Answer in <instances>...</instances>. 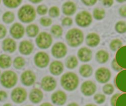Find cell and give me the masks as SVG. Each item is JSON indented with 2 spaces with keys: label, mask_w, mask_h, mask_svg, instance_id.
<instances>
[{
  "label": "cell",
  "mask_w": 126,
  "mask_h": 106,
  "mask_svg": "<svg viewBox=\"0 0 126 106\" xmlns=\"http://www.w3.org/2000/svg\"><path fill=\"white\" fill-rule=\"evenodd\" d=\"M62 86L67 91L75 90L79 84V78L76 74L68 72L63 75L61 79Z\"/></svg>",
  "instance_id": "cell-1"
},
{
  "label": "cell",
  "mask_w": 126,
  "mask_h": 106,
  "mask_svg": "<svg viewBox=\"0 0 126 106\" xmlns=\"http://www.w3.org/2000/svg\"><path fill=\"white\" fill-rule=\"evenodd\" d=\"M66 38L68 44L74 47L81 45L84 40L82 31L78 28H73L69 30L66 34Z\"/></svg>",
  "instance_id": "cell-2"
},
{
  "label": "cell",
  "mask_w": 126,
  "mask_h": 106,
  "mask_svg": "<svg viewBox=\"0 0 126 106\" xmlns=\"http://www.w3.org/2000/svg\"><path fill=\"white\" fill-rule=\"evenodd\" d=\"M35 11L30 5H25L21 8L18 12V17L21 22L28 23L32 22L35 18Z\"/></svg>",
  "instance_id": "cell-3"
},
{
  "label": "cell",
  "mask_w": 126,
  "mask_h": 106,
  "mask_svg": "<svg viewBox=\"0 0 126 106\" xmlns=\"http://www.w3.org/2000/svg\"><path fill=\"white\" fill-rule=\"evenodd\" d=\"M17 81V76L14 72L8 71L4 72L1 76V82L3 85L7 88L15 86Z\"/></svg>",
  "instance_id": "cell-4"
},
{
  "label": "cell",
  "mask_w": 126,
  "mask_h": 106,
  "mask_svg": "<svg viewBox=\"0 0 126 106\" xmlns=\"http://www.w3.org/2000/svg\"><path fill=\"white\" fill-rule=\"evenodd\" d=\"M52 41L51 36L46 32L41 33L36 39L37 46L41 49H47L51 45Z\"/></svg>",
  "instance_id": "cell-5"
},
{
  "label": "cell",
  "mask_w": 126,
  "mask_h": 106,
  "mask_svg": "<svg viewBox=\"0 0 126 106\" xmlns=\"http://www.w3.org/2000/svg\"><path fill=\"white\" fill-rule=\"evenodd\" d=\"M92 18L91 14L87 11H82L76 16V24L81 27H86L90 25Z\"/></svg>",
  "instance_id": "cell-6"
},
{
  "label": "cell",
  "mask_w": 126,
  "mask_h": 106,
  "mask_svg": "<svg viewBox=\"0 0 126 106\" xmlns=\"http://www.w3.org/2000/svg\"><path fill=\"white\" fill-rule=\"evenodd\" d=\"M67 48L65 44L62 42L56 43L51 49L52 54L57 58L64 57L67 54Z\"/></svg>",
  "instance_id": "cell-7"
},
{
  "label": "cell",
  "mask_w": 126,
  "mask_h": 106,
  "mask_svg": "<svg viewBox=\"0 0 126 106\" xmlns=\"http://www.w3.org/2000/svg\"><path fill=\"white\" fill-rule=\"evenodd\" d=\"M111 73L110 71L106 68H99L95 72L96 80L101 83L108 82L110 78Z\"/></svg>",
  "instance_id": "cell-8"
},
{
  "label": "cell",
  "mask_w": 126,
  "mask_h": 106,
  "mask_svg": "<svg viewBox=\"0 0 126 106\" xmlns=\"http://www.w3.org/2000/svg\"><path fill=\"white\" fill-rule=\"evenodd\" d=\"M12 100L16 103H21L26 99L27 93L22 88L18 87L14 89L11 94Z\"/></svg>",
  "instance_id": "cell-9"
},
{
  "label": "cell",
  "mask_w": 126,
  "mask_h": 106,
  "mask_svg": "<svg viewBox=\"0 0 126 106\" xmlns=\"http://www.w3.org/2000/svg\"><path fill=\"white\" fill-rule=\"evenodd\" d=\"M34 61L36 65L41 68L46 67L49 61L48 55L44 52H39L35 55Z\"/></svg>",
  "instance_id": "cell-10"
},
{
  "label": "cell",
  "mask_w": 126,
  "mask_h": 106,
  "mask_svg": "<svg viewBox=\"0 0 126 106\" xmlns=\"http://www.w3.org/2000/svg\"><path fill=\"white\" fill-rule=\"evenodd\" d=\"M96 90V85L91 81H87L82 83L81 91L85 96H91Z\"/></svg>",
  "instance_id": "cell-11"
},
{
  "label": "cell",
  "mask_w": 126,
  "mask_h": 106,
  "mask_svg": "<svg viewBox=\"0 0 126 106\" xmlns=\"http://www.w3.org/2000/svg\"><path fill=\"white\" fill-rule=\"evenodd\" d=\"M115 60L122 69L126 68V46L122 47L118 50Z\"/></svg>",
  "instance_id": "cell-12"
},
{
  "label": "cell",
  "mask_w": 126,
  "mask_h": 106,
  "mask_svg": "<svg viewBox=\"0 0 126 106\" xmlns=\"http://www.w3.org/2000/svg\"><path fill=\"white\" fill-rule=\"evenodd\" d=\"M116 86L119 90L126 92V70L121 71L116 77L115 79Z\"/></svg>",
  "instance_id": "cell-13"
},
{
  "label": "cell",
  "mask_w": 126,
  "mask_h": 106,
  "mask_svg": "<svg viewBox=\"0 0 126 106\" xmlns=\"http://www.w3.org/2000/svg\"><path fill=\"white\" fill-rule=\"evenodd\" d=\"M57 82L55 79L50 76H46L41 81V87L45 91H51L55 89Z\"/></svg>",
  "instance_id": "cell-14"
},
{
  "label": "cell",
  "mask_w": 126,
  "mask_h": 106,
  "mask_svg": "<svg viewBox=\"0 0 126 106\" xmlns=\"http://www.w3.org/2000/svg\"><path fill=\"white\" fill-rule=\"evenodd\" d=\"M67 100L66 93L62 91H57L51 95V101L54 104L59 106L65 104Z\"/></svg>",
  "instance_id": "cell-15"
},
{
  "label": "cell",
  "mask_w": 126,
  "mask_h": 106,
  "mask_svg": "<svg viewBox=\"0 0 126 106\" xmlns=\"http://www.w3.org/2000/svg\"><path fill=\"white\" fill-rule=\"evenodd\" d=\"M35 75L30 71L24 72L21 75V81L26 86H30L32 85L35 80Z\"/></svg>",
  "instance_id": "cell-16"
},
{
  "label": "cell",
  "mask_w": 126,
  "mask_h": 106,
  "mask_svg": "<svg viewBox=\"0 0 126 106\" xmlns=\"http://www.w3.org/2000/svg\"><path fill=\"white\" fill-rule=\"evenodd\" d=\"M10 33L12 36L15 39L22 38L24 34V28L23 26L19 23L14 24L10 29Z\"/></svg>",
  "instance_id": "cell-17"
},
{
  "label": "cell",
  "mask_w": 126,
  "mask_h": 106,
  "mask_svg": "<svg viewBox=\"0 0 126 106\" xmlns=\"http://www.w3.org/2000/svg\"><path fill=\"white\" fill-rule=\"evenodd\" d=\"M78 56L81 61L88 62L92 58V52L88 48L82 47L78 52Z\"/></svg>",
  "instance_id": "cell-18"
},
{
  "label": "cell",
  "mask_w": 126,
  "mask_h": 106,
  "mask_svg": "<svg viewBox=\"0 0 126 106\" xmlns=\"http://www.w3.org/2000/svg\"><path fill=\"white\" fill-rule=\"evenodd\" d=\"M49 70L51 73L53 75H60L64 70V66L61 61H54L50 64Z\"/></svg>",
  "instance_id": "cell-19"
},
{
  "label": "cell",
  "mask_w": 126,
  "mask_h": 106,
  "mask_svg": "<svg viewBox=\"0 0 126 106\" xmlns=\"http://www.w3.org/2000/svg\"><path fill=\"white\" fill-rule=\"evenodd\" d=\"M33 46L30 42L28 41H23L20 43L19 46V51L24 55H29L32 52Z\"/></svg>",
  "instance_id": "cell-20"
},
{
  "label": "cell",
  "mask_w": 126,
  "mask_h": 106,
  "mask_svg": "<svg viewBox=\"0 0 126 106\" xmlns=\"http://www.w3.org/2000/svg\"><path fill=\"white\" fill-rule=\"evenodd\" d=\"M86 42L89 46L92 47H95L99 43L100 37L95 33H90L87 36Z\"/></svg>",
  "instance_id": "cell-21"
},
{
  "label": "cell",
  "mask_w": 126,
  "mask_h": 106,
  "mask_svg": "<svg viewBox=\"0 0 126 106\" xmlns=\"http://www.w3.org/2000/svg\"><path fill=\"white\" fill-rule=\"evenodd\" d=\"M76 10L75 4L72 2H67L63 5V12L66 15L74 14Z\"/></svg>",
  "instance_id": "cell-22"
},
{
  "label": "cell",
  "mask_w": 126,
  "mask_h": 106,
  "mask_svg": "<svg viewBox=\"0 0 126 106\" xmlns=\"http://www.w3.org/2000/svg\"><path fill=\"white\" fill-rule=\"evenodd\" d=\"M29 98L30 101L33 103H38L43 98V93L38 89H34L31 91Z\"/></svg>",
  "instance_id": "cell-23"
},
{
  "label": "cell",
  "mask_w": 126,
  "mask_h": 106,
  "mask_svg": "<svg viewBox=\"0 0 126 106\" xmlns=\"http://www.w3.org/2000/svg\"><path fill=\"white\" fill-rule=\"evenodd\" d=\"M16 48L15 42L11 39H6L3 41V49L5 51L13 52Z\"/></svg>",
  "instance_id": "cell-24"
},
{
  "label": "cell",
  "mask_w": 126,
  "mask_h": 106,
  "mask_svg": "<svg viewBox=\"0 0 126 106\" xmlns=\"http://www.w3.org/2000/svg\"><path fill=\"white\" fill-rule=\"evenodd\" d=\"M93 70L89 65H83L81 66L79 69L80 75L83 77H90L92 74Z\"/></svg>",
  "instance_id": "cell-25"
},
{
  "label": "cell",
  "mask_w": 126,
  "mask_h": 106,
  "mask_svg": "<svg viewBox=\"0 0 126 106\" xmlns=\"http://www.w3.org/2000/svg\"><path fill=\"white\" fill-rule=\"evenodd\" d=\"M96 58L99 63H106L109 58V54L106 51L99 50L96 54Z\"/></svg>",
  "instance_id": "cell-26"
},
{
  "label": "cell",
  "mask_w": 126,
  "mask_h": 106,
  "mask_svg": "<svg viewBox=\"0 0 126 106\" xmlns=\"http://www.w3.org/2000/svg\"><path fill=\"white\" fill-rule=\"evenodd\" d=\"M11 59L10 56L7 55L0 56V67L2 68H7L11 66Z\"/></svg>",
  "instance_id": "cell-27"
},
{
  "label": "cell",
  "mask_w": 126,
  "mask_h": 106,
  "mask_svg": "<svg viewBox=\"0 0 126 106\" xmlns=\"http://www.w3.org/2000/svg\"><path fill=\"white\" fill-rule=\"evenodd\" d=\"M78 60L76 56H71L69 57L66 62V67L70 69H74L78 65Z\"/></svg>",
  "instance_id": "cell-28"
},
{
  "label": "cell",
  "mask_w": 126,
  "mask_h": 106,
  "mask_svg": "<svg viewBox=\"0 0 126 106\" xmlns=\"http://www.w3.org/2000/svg\"><path fill=\"white\" fill-rule=\"evenodd\" d=\"M39 31L38 27L35 25H31L27 27L26 32L27 35L31 37L36 36Z\"/></svg>",
  "instance_id": "cell-29"
},
{
  "label": "cell",
  "mask_w": 126,
  "mask_h": 106,
  "mask_svg": "<svg viewBox=\"0 0 126 106\" xmlns=\"http://www.w3.org/2000/svg\"><path fill=\"white\" fill-rule=\"evenodd\" d=\"M22 0H3L5 5L9 8H16L21 3Z\"/></svg>",
  "instance_id": "cell-30"
},
{
  "label": "cell",
  "mask_w": 126,
  "mask_h": 106,
  "mask_svg": "<svg viewBox=\"0 0 126 106\" xmlns=\"http://www.w3.org/2000/svg\"><path fill=\"white\" fill-rule=\"evenodd\" d=\"M105 16V11L102 9L95 8L93 11V17L97 20L102 19Z\"/></svg>",
  "instance_id": "cell-31"
},
{
  "label": "cell",
  "mask_w": 126,
  "mask_h": 106,
  "mask_svg": "<svg viewBox=\"0 0 126 106\" xmlns=\"http://www.w3.org/2000/svg\"><path fill=\"white\" fill-rule=\"evenodd\" d=\"M122 46V42L119 39L112 40L110 44V48L112 51H117Z\"/></svg>",
  "instance_id": "cell-32"
},
{
  "label": "cell",
  "mask_w": 126,
  "mask_h": 106,
  "mask_svg": "<svg viewBox=\"0 0 126 106\" xmlns=\"http://www.w3.org/2000/svg\"><path fill=\"white\" fill-rule=\"evenodd\" d=\"M51 32L54 36L59 37L63 34L62 28L58 25H55L51 28Z\"/></svg>",
  "instance_id": "cell-33"
},
{
  "label": "cell",
  "mask_w": 126,
  "mask_h": 106,
  "mask_svg": "<svg viewBox=\"0 0 126 106\" xmlns=\"http://www.w3.org/2000/svg\"><path fill=\"white\" fill-rule=\"evenodd\" d=\"M115 106H126V94H120L115 102Z\"/></svg>",
  "instance_id": "cell-34"
},
{
  "label": "cell",
  "mask_w": 126,
  "mask_h": 106,
  "mask_svg": "<svg viewBox=\"0 0 126 106\" xmlns=\"http://www.w3.org/2000/svg\"><path fill=\"white\" fill-rule=\"evenodd\" d=\"M3 19L4 22L6 24L11 23L14 20V15L11 12H7L4 14Z\"/></svg>",
  "instance_id": "cell-35"
},
{
  "label": "cell",
  "mask_w": 126,
  "mask_h": 106,
  "mask_svg": "<svg viewBox=\"0 0 126 106\" xmlns=\"http://www.w3.org/2000/svg\"><path fill=\"white\" fill-rule=\"evenodd\" d=\"M25 65V60L22 57H17L14 61V67L18 69H21Z\"/></svg>",
  "instance_id": "cell-36"
},
{
  "label": "cell",
  "mask_w": 126,
  "mask_h": 106,
  "mask_svg": "<svg viewBox=\"0 0 126 106\" xmlns=\"http://www.w3.org/2000/svg\"><path fill=\"white\" fill-rule=\"evenodd\" d=\"M115 29L117 32L120 34H123L126 32V23L123 21L119 22L115 25Z\"/></svg>",
  "instance_id": "cell-37"
},
{
  "label": "cell",
  "mask_w": 126,
  "mask_h": 106,
  "mask_svg": "<svg viewBox=\"0 0 126 106\" xmlns=\"http://www.w3.org/2000/svg\"><path fill=\"white\" fill-rule=\"evenodd\" d=\"M103 91L105 94L110 95L114 91L113 86L110 84H107L103 87Z\"/></svg>",
  "instance_id": "cell-38"
},
{
  "label": "cell",
  "mask_w": 126,
  "mask_h": 106,
  "mask_svg": "<svg viewBox=\"0 0 126 106\" xmlns=\"http://www.w3.org/2000/svg\"><path fill=\"white\" fill-rule=\"evenodd\" d=\"M49 14L52 17H58L60 15L59 9L56 6L51 7L49 10Z\"/></svg>",
  "instance_id": "cell-39"
},
{
  "label": "cell",
  "mask_w": 126,
  "mask_h": 106,
  "mask_svg": "<svg viewBox=\"0 0 126 106\" xmlns=\"http://www.w3.org/2000/svg\"><path fill=\"white\" fill-rule=\"evenodd\" d=\"M94 99L98 104H102L106 101V97L105 95L102 94H96L95 95V96L94 97Z\"/></svg>",
  "instance_id": "cell-40"
},
{
  "label": "cell",
  "mask_w": 126,
  "mask_h": 106,
  "mask_svg": "<svg viewBox=\"0 0 126 106\" xmlns=\"http://www.w3.org/2000/svg\"><path fill=\"white\" fill-rule=\"evenodd\" d=\"M40 22L41 25H43V26H48L51 24L52 20L50 18L48 17H43L40 19Z\"/></svg>",
  "instance_id": "cell-41"
},
{
  "label": "cell",
  "mask_w": 126,
  "mask_h": 106,
  "mask_svg": "<svg viewBox=\"0 0 126 106\" xmlns=\"http://www.w3.org/2000/svg\"><path fill=\"white\" fill-rule=\"evenodd\" d=\"M37 11L40 15H45L47 13V8L45 5H40L37 7Z\"/></svg>",
  "instance_id": "cell-42"
},
{
  "label": "cell",
  "mask_w": 126,
  "mask_h": 106,
  "mask_svg": "<svg viewBox=\"0 0 126 106\" xmlns=\"http://www.w3.org/2000/svg\"><path fill=\"white\" fill-rule=\"evenodd\" d=\"M73 21L71 18L66 17L62 20V24L64 26H70L72 24Z\"/></svg>",
  "instance_id": "cell-43"
},
{
  "label": "cell",
  "mask_w": 126,
  "mask_h": 106,
  "mask_svg": "<svg viewBox=\"0 0 126 106\" xmlns=\"http://www.w3.org/2000/svg\"><path fill=\"white\" fill-rule=\"evenodd\" d=\"M112 68L113 70H114L115 71H120L122 69V68L118 65V64L116 62V61H115V59H113L112 61Z\"/></svg>",
  "instance_id": "cell-44"
},
{
  "label": "cell",
  "mask_w": 126,
  "mask_h": 106,
  "mask_svg": "<svg viewBox=\"0 0 126 106\" xmlns=\"http://www.w3.org/2000/svg\"><path fill=\"white\" fill-rule=\"evenodd\" d=\"M6 34V29L3 25H0V39L3 38Z\"/></svg>",
  "instance_id": "cell-45"
},
{
  "label": "cell",
  "mask_w": 126,
  "mask_h": 106,
  "mask_svg": "<svg viewBox=\"0 0 126 106\" xmlns=\"http://www.w3.org/2000/svg\"><path fill=\"white\" fill-rule=\"evenodd\" d=\"M82 1L87 6H92L96 3L97 0H82Z\"/></svg>",
  "instance_id": "cell-46"
},
{
  "label": "cell",
  "mask_w": 126,
  "mask_h": 106,
  "mask_svg": "<svg viewBox=\"0 0 126 106\" xmlns=\"http://www.w3.org/2000/svg\"><path fill=\"white\" fill-rule=\"evenodd\" d=\"M100 1L104 6L107 7L111 6L113 3V0H100Z\"/></svg>",
  "instance_id": "cell-47"
},
{
  "label": "cell",
  "mask_w": 126,
  "mask_h": 106,
  "mask_svg": "<svg viewBox=\"0 0 126 106\" xmlns=\"http://www.w3.org/2000/svg\"><path fill=\"white\" fill-rule=\"evenodd\" d=\"M120 95V94L119 93H117V94H115L114 95H113L112 97L111 98V105L112 106H115V102H116V101L117 100V98H118V97Z\"/></svg>",
  "instance_id": "cell-48"
},
{
  "label": "cell",
  "mask_w": 126,
  "mask_h": 106,
  "mask_svg": "<svg viewBox=\"0 0 126 106\" xmlns=\"http://www.w3.org/2000/svg\"><path fill=\"white\" fill-rule=\"evenodd\" d=\"M7 98V93L5 91H0V101H2Z\"/></svg>",
  "instance_id": "cell-49"
},
{
  "label": "cell",
  "mask_w": 126,
  "mask_h": 106,
  "mask_svg": "<svg viewBox=\"0 0 126 106\" xmlns=\"http://www.w3.org/2000/svg\"><path fill=\"white\" fill-rule=\"evenodd\" d=\"M120 14L123 17H126V6H124L120 9Z\"/></svg>",
  "instance_id": "cell-50"
},
{
  "label": "cell",
  "mask_w": 126,
  "mask_h": 106,
  "mask_svg": "<svg viewBox=\"0 0 126 106\" xmlns=\"http://www.w3.org/2000/svg\"><path fill=\"white\" fill-rule=\"evenodd\" d=\"M40 106H52V105L49 103H44L42 104Z\"/></svg>",
  "instance_id": "cell-51"
},
{
  "label": "cell",
  "mask_w": 126,
  "mask_h": 106,
  "mask_svg": "<svg viewBox=\"0 0 126 106\" xmlns=\"http://www.w3.org/2000/svg\"><path fill=\"white\" fill-rule=\"evenodd\" d=\"M31 2L34 3H37L39 2H40L42 0H29Z\"/></svg>",
  "instance_id": "cell-52"
},
{
  "label": "cell",
  "mask_w": 126,
  "mask_h": 106,
  "mask_svg": "<svg viewBox=\"0 0 126 106\" xmlns=\"http://www.w3.org/2000/svg\"><path fill=\"white\" fill-rule=\"evenodd\" d=\"M68 106H79L76 103H71L69 105H68Z\"/></svg>",
  "instance_id": "cell-53"
},
{
  "label": "cell",
  "mask_w": 126,
  "mask_h": 106,
  "mask_svg": "<svg viewBox=\"0 0 126 106\" xmlns=\"http://www.w3.org/2000/svg\"><path fill=\"white\" fill-rule=\"evenodd\" d=\"M117 1L120 3H122V2H124V1H125L126 0H117Z\"/></svg>",
  "instance_id": "cell-54"
},
{
  "label": "cell",
  "mask_w": 126,
  "mask_h": 106,
  "mask_svg": "<svg viewBox=\"0 0 126 106\" xmlns=\"http://www.w3.org/2000/svg\"><path fill=\"white\" fill-rule=\"evenodd\" d=\"M85 106H96L95 105H93V104H88Z\"/></svg>",
  "instance_id": "cell-55"
},
{
  "label": "cell",
  "mask_w": 126,
  "mask_h": 106,
  "mask_svg": "<svg viewBox=\"0 0 126 106\" xmlns=\"http://www.w3.org/2000/svg\"><path fill=\"white\" fill-rule=\"evenodd\" d=\"M4 106H12L11 105H10L9 104H5Z\"/></svg>",
  "instance_id": "cell-56"
}]
</instances>
